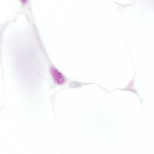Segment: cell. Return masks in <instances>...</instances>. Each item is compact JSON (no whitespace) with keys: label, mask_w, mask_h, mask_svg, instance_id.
<instances>
[{"label":"cell","mask_w":154,"mask_h":154,"mask_svg":"<svg viewBox=\"0 0 154 154\" xmlns=\"http://www.w3.org/2000/svg\"><path fill=\"white\" fill-rule=\"evenodd\" d=\"M51 73L52 74L54 80L59 85H63L65 83L66 79L64 75L55 67H52L51 68Z\"/></svg>","instance_id":"cell-1"},{"label":"cell","mask_w":154,"mask_h":154,"mask_svg":"<svg viewBox=\"0 0 154 154\" xmlns=\"http://www.w3.org/2000/svg\"><path fill=\"white\" fill-rule=\"evenodd\" d=\"M20 2H21V4L22 5H26L28 3L29 0H20Z\"/></svg>","instance_id":"cell-2"}]
</instances>
